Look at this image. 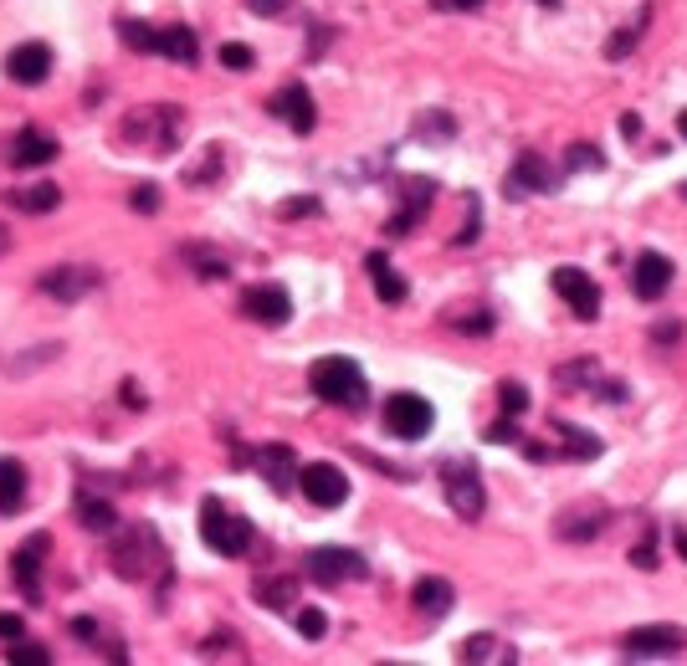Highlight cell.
Wrapping results in <instances>:
<instances>
[{
    "mask_svg": "<svg viewBox=\"0 0 687 666\" xmlns=\"http://www.w3.org/2000/svg\"><path fill=\"white\" fill-rule=\"evenodd\" d=\"M308 390H314L324 405H344V411H364V400H370V380H364V370H359L355 359H344V354L314 359Z\"/></svg>",
    "mask_w": 687,
    "mask_h": 666,
    "instance_id": "cell-1",
    "label": "cell"
},
{
    "mask_svg": "<svg viewBox=\"0 0 687 666\" xmlns=\"http://www.w3.org/2000/svg\"><path fill=\"white\" fill-rule=\"evenodd\" d=\"M170 564L165 544H160V533L150 528V523H129L123 528V538L113 544V575L129 579V585H144L150 575H160Z\"/></svg>",
    "mask_w": 687,
    "mask_h": 666,
    "instance_id": "cell-2",
    "label": "cell"
},
{
    "mask_svg": "<svg viewBox=\"0 0 687 666\" xmlns=\"http://www.w3.org/2000/svg\"><path fill=\"white\" fill-rule=\"evenodd\" d=\"M200 538H206L210 554L241 559V554L252 548V523L237 518V513H226L221 498H206V503H200Z\"/></svg>",
    "mask_w": 687,
    "mask_h": 666,
    "instance_id": "cell-3",
    "label": "cell"
},
{
    "mask_svg": "<svg viewBox=\"0 0 687 666\" xmlns=\"http://www.w3.org/2000/svg\"><path fill=\"white\" fill-rule=\"evenodd\" d=\"M441 488H447V503L462 523H478L482 507H488V492H482V472L478 461L467 457H447L441 461Z\"/></svg>",
    "mask_w": 687,
    "mask_h": 666,
    "instance_id": "cell-4",
    "label": "cell"
},
{
    "mask_svg": "<svg viewBox=\"0 0 687 666\" xmlns=\"http://www.w3.org/2000/svg\"><path fill=\"white\" fill-rule=\"evenodd\" d=\"M432 426H436V411L426 395H416V390L385 395V430L395 441H421V436H432Z\"/></svg>",
    "mask_w": 687,
    "mask_h": 666,
    "instance_id": "cell-5",
    "label": "cell"
},
{
    "mask_svg": "<svg viewBox=\"0 0 687 666\" xmlns=\"http://www.w3.org/2000/svg\"><path fill=\"white\" fill-rule=\"evenodd\" d=\"M559 190V175L549 170V160L544 154H534V149H523L519 160H513V170L503 175V195L509 200H528V195H554Z\"/></svg>",
    "mask_w": 687,
    "mask_h": 666,
    "instance_id": "cell-6",
    "label": "cell"
},
{
    "mask_svg": "<svg viewBox=\"0 0 687 666\" xmlns=\"http://www.w3.org/2000/svg\"><path fill=\"white\" fill-rule=\"evenodd\" d=\"M549 287L569 303V313L580 318V324H596L600 318V287L590 272H580V266H554L549 272Z\"/></svg>",
    "mask_w": 687,
    "mask_h": 666,
    "instance_id": "cell-7",
    "label": "cell"
},
{
    "mask_svg": "<svg viewBox=\"0 0 687 666\" xmlns=\"http://www.w3.org/2000/svg\"><path fill=\"white\" fill-rule=\"evenodd\" d=\"M308 579L324 585V590H334L344 579H370V564H364V554H355V548H314V554H308Z\"/></svg>",
    "mask_w": 687,
    "mask_h": 666,
    "instance_id": "cell-8",
    "label": "cell"
},
{
    "mask_svg": "<svg viewBox=\"0 0 687 666\" xmlns=\"http://www.w3.org/2000/svg\"><path fill=\"white\" fill-rule=\"evenodd\" d=\"M687 646V631L683 625H636L621 636V656L631 662H652V656H677Z\"/></svg>",
    "mask_w": 687,
    "mask_h": 666,
    "instance_id": "cell-9",
    "label": "cell"
},
{
    "mask_svg": "<svg viewBox=\"0 0 687 666\" xmlns=\"http://www.w3.org/2000/svg\"><path fill=\"white\" fill-rule=\"evenodd\" d=\"M298 488L314 507H339L349 498V477L334 461H308V467H298Z\"/></svg>",
    "mask_w": 687,
    "mask_h": 666,
    "instance_id": "cell-10",
    "label": "cell"
},
{
    "mask_svg": "<svg viewBox=\"0 0 687 666\" xmlns=\"http://www.w3.org/2000/svg\"><path fill=\"white\" fill-rule=\"evenodd\" d=\"M241 313L262 328H283L287 318H293V297H287V287H277V282H257V287L241 293Z\"/></svg>",
    "mask_w": 687,
    "mask_h": 666,
    "instance_id": "cell-11",
    "label": "cell"
},
{
    "mask_svg": "<svg viewBox=\"0 0 687 666\" xmlns=\"http://www.w3.org/2000/svg\"><path fill=\"white\" fill-rule=\"evenodd\" d=\"M52 554V533H31L26 544L11 554V569H15V585L26 600H42V559Z\"/></svg>",
    "mask_w": 687,
    "mask_h": 666,
    "instance_id": "cell-12",
    "label": "cell"
},
{
    "mask_svg": "<svg viewBox=\"0 0 687 666\" xmlns=\"http://www.w3.org/2000/svg\"><path fill=\"white\" fill-rule=\"evenodd\" d=\"M673 262L662 252H642L636 262H631V293L642 297V303H662L667 297V287H673Z\"/></svg>",
    "mask_w": 687,
    "mask_h": 666,
    "instance_id": "cell-13",
    "label": "cell"
},
{
    "mask_svg": "<svg viewBox=\"0 0 687 666\" xmlns=\"http://www.w3.org/2000/svg\"><path fill=\"white\" fill-rule=\"evenodd\" d=\"M272 113H277L293 133H314L318 129V103H314V92L303 88V83H287V88L272 92Z\"/></svg>",
    "mask_w": 687,
    "mask_h": 666,
    "instance_id": "cell-14",
    "label": "cell"
},
{
    "mask_svg": "<svg viewBox=\"0 0 687 666\" xmlns=\"http://www.w3.org/2000/svg\"><path fill=\"white\" fill-rule=\"evenodd\" d=\"M257 472H262V482H268L277 498H283L287 488H298V457H293V446L287 441H268L257 446Z\"/></svg>",
    "mask_w": 687,
    "mask_h": 666,
    "instance_id": "cell-15",
    "label": "cell"
},
{
    "mask_svg": "<svg viewBox=\"0 0 687 666\" xmlns=\"http://www.w3.org/2000/svg\"><path fill=\"white\" fill-rule=\"evenodd\" d=\"M46 73H52V46H46V42L11 46V57H6V77H11L15 88H36V83H46Z\"/></svg>",
    "mask_w": 687,
    "mask_h": 666,
    "instance_id": "cell-16",
    "label": "cell"
},
{
    "mask_svg": "<svg viewBox=\"0 0 687 666\" xmlns=\"http://www.w3.org/2000/svg\"><path fill=\"white\" fill-rule=\"evenodd\" d=\"M62 154V144L52 139V133H42V129H21L11 139V149H6V164L11 170H42V164H52Z\"/></svg>",
    "mask_w": 687,
    "mask_h": 666,
    "instance_id": "cell-17",
    "label": "cell"
},
{
    "mask_svg": "<svg viewBox=\"0 0 687 666\" xmlns=\"http://www.w3.org/2000/svg\"><path fill=\"white\" fill-rule=\"evenodd\" d=\"M92 287H98L92 266H52V272H42V293L57 297V303H83Z\"/></svg>",
    "mask_w": 687,
    "mask_h": 666,
    "instance_id": "cell-18",
    "label": "cell"
},
{
    "mask_svg": "<svg viewBox=\"0 0 687 666\" xmlns=\"http://www.w3.org/2000/svg\"><path fill=\"white\" fill-rule=\"evenodd\" d=\"M411 605H416L426 621H447L451 605H457V590H451V579H441V575H421L416 590H411Z\"/></svg>",
    "mask_w": 687,
    "mask_h": 666,
    "instance_id": "cell-19",
    "label": "cell"
},
{
    "mask_svg": "<svg viewBox=\"0 0 687 666\" xmlns=\"http://www.w3.org/2000/svg\"><path fill=\"white\" fill-rule=\"evenodd\" d=\"M432 179H405V195H401V210H395V216H390L385 221V237H405V231H411V226L421 221V216H426V210H432Z\"/></svg>",
    "mask_w": 687,
    "mask_h": 666,
    "instance_id": "cell-20",
    "label": "cell"
},
{
    "mask_svg": "<svg viewBox=\"0 0 687 666\" xmlns=\"http://www.w3.org/2000/svg\"><path fill=\"white\" fill-rule=\"evenodd\" d=\"M364 272H370L374 297H380V303H390V308H395V303H405V293H411V287H405V277L395 272V266H390L385 252H370V256H364Z\"/></svg>",
    "mask_w": 687,
    "mask_h": 666,
    "instance_id": "cell-21",
    "label": "cell"
},
{
    "mask_svg": "<svg viewBox=\"0 0 687 666\" xmlns=\"http://www.w3.org/2000/svg\"><path fill=\"white\" fill-rule=\"evenodd\" d=\"M549 426L559 430V436H565V451H559V457H569V461H590V457H600V451H606V446H600V436H596V430L575 426V421H559V415H554Z\"/></svg>",
    "mask_w": 687,
    "mask_h": 666,
    "instance_id": "cell-22",
    "label": "cell"
},
{
    "mask_svg": "<svg viewBox=\"0 0 687 666\" xmlns=\"http://www.w3.org/2000/svg\"><path fill=\"white\" fill-rule=\"evenodd\" d=\"M652 26V6H642L636 11V21H626V26L611 31V42H606V62H626L636 46H642V31Z\"/></svg>",
    "mask_w": 687,
    "mask_h": 666,
    "instance_id": "cell-23",
    "label": "cell"
},
{
    "mask_svg": "<svg viewBox=\"0 0 687 666\" xmlns=\"http://www.w3.org/2000/svg\"><path fill=\"white\" fill-rule=\"evenodd\" d=\"M6 206L11 210H26V216H46V210L62 206V190L57 185H26V190H6Z\"/></svg>",
    "mask_w": 687,
    "mask_h": 666,
    "instance_id": "cell-24",
    "label": "cell"
},
{
    "mask_svg": "<svg viewBox=\"0 0 687 666\" xmlns=\"http://www.w3.org/2000/svg\"><path fill=\"white\" fill-rule=\"evenodd\" d=\"M252 594L268 610H293V605H298V579H293V575H262L252 585Z\"/></svg>",
    "mask_w": 687,
    "mask_h": 666,
    "instance_id": "cell-25",
    "label": "cell"
},
{
    "mask_svg": "<svg viewBox=\"0 0 687 666\" xmlns=\"http://www.w3.org/2000/svg\"><path fill=\"white\" fill-rule=\"evenodd\" d=\"M77 523L88 533H113L119 528V507L108 503V498H88V492H77Z\"/></svg>",
    "mask_w": 687,
    "mask_h": 666,
    "instance_id": "cell-26",
    "label": "cell"
},
{
    "mask_svg": "<svg viewBox=\"0 0 687 666\" xmlns=\"http://www.w3.org/2000/svg\"><path fill=\"white\" fill-rule=\"evenodd\" d=\"M26 503V467L15 457H0V513H15Z\"/></svg>",
    "mask_w": 687,
    "mask_h": 666,
    "instance_id": "cell-27",
    "label": "cell"
},
{
    "mask_svg": "<svg viewBox=\"0 0 687 666\" xmlns=\"http://www.w3.org/2000/svg\"><path fill=\"white\" fill-rule=\"evenodd\" d=\"M606 518H611V507H590V513H565V518H559V538H569V544H580V538H596L600 528H606Z\"/></svg>",
    "mask_w": 687,
    "mask_h": 666,
    "instance_id": "cell-28",
    "label": "cell"
},
{
    "mask_svg": "<svg viewBox=\"0 0 687 666\" xmlns=\"http://www.w3.org/2000/svg\"><path fill=\"white\" fill-rule=\"evenodd\" d=\"M457 662H519V652L482 631V636H467L462 646H457Z\"/></svg>",
    "mask_w": 687,
    "mask_h": 666,
    "instance_id": "cell-29",
    "label": "cell"
},
{
    "mask_svg": "<svg viewBox=\"0 0 687 666\" xmlns=\"http://www.w3.org/2000/svg\"><path fill=\"white\" fill-rule=\"evenodd\" d=\"M160 57L185 62V67H190V62L200 57V42H195V31H190V26H165V31H160Z\"/></svg>",
    "mask_w": 687,
    "mask_h": 666,
    "instance_id": "cell-30",
    "label": "cell"
},
{
    "mask_svg": "<svg viewBox=\"0 0 687 666\" xmlns=\"http://www.w3.org/2000/svg\"><path fill=\"white\" fill-rule=\"evenodd\" d=\"M119 36L129 52H144V57H154L160 52V31L144 26V21H119Z\"/></svg>",
    "mask_w": 687,
    "mask_h": 666,
    "instance_id": "cell-31",
    "label": "cell"
},
{
    "mask_svg": "<svg viewBox=\"0 0 687 666\" xmlns=\"http://www.w3.org/2000/svg\"><path fill=\"white\" fill-rule=\"evenodd\" d=\"M451 133H457V119H451L447 108H432V113L416 119V139H451Z\"/></svg>",
    "mask_w": 687,
    "mask_h": 666,
    "instance_id": "cell-32",
    "label": "cell"
},
{
    "mask_svg": "<svg viewBox=\"0 0 687 666\" xmlns=\"http://www.w3.org/2000/svg\"><path fill=\"white\" fill-rule=\"evenodd\" d=\"M565 170H569V175H580V170H606V154H600L596 144H569Z\"/></svg>",
    "mask_w": 687,
    "mask_h": 666,
    "instance_id": "cell-33",
    "label": "cell"
},
{
    "mask_svg": "<svg viewBox=\"0 0 687 666\" xmlns=\"http://www.w3.org/2000/svg\"><path fill=\"white\" fill-rule=\"evenodd\" d=\"M498 405H503V415H513V421H519V415L528 411V390H523L519 380H503V385H498Z\"/></svg>",
    "mask_w": 687,
    "mask_h": 666,
    "instance_id": "cell-34",
    "label": "cell"
},
{
    "mask_svg": "<svg viewBox=\"0 0 687 666\" xmlns=\"http://www.w3.org/2000/svg\"><path fill=\"white\" fill-rule=\"evenodd\" d=\"M185 256H190V262H195V272H200L206 282H221V277H226V262H221V256L200 252V247H185Z\"/></svg>",
    "mask_w": 687,
    "mask_h": 666,
    "instance_id": "cell-35",
    "label": "cell"
},
{
    "mask_svg": "<svg viewBox=\"0 0 687 666\" xmlns=\"http://www.w3.org/2000/svg\"><path fill=\"white\" fill-rule=\"evenodd\" d=\"M478 231H482V206L472 200V195H467V221H462V231L451 237V247H472V241H478Z\"/></svg>",
    "mask_w": 687,
    "mask_h": 666,
    "instance_id": "cell-36",
    "label": "cell"
},
{
    "mask_svg": "<svg viewBox=\"0 0 687 666\" xmlns=\"http://www.w3.org/2000/svg\"><path fill=\"white\" fill-rule=\"evenodd\" d=\"M324 631H329V615H324V610H318V605H303V610H298V636L318 641V636H324Z\"/></svg>",
    "mask_w": 687,
    "mask_h": 666,
    "instance_id": "cell-37",
    "label": "cell"
},
{
    "mask_svg": "<svg viewBox=\"0 0 687 666\" xmlns=\"http://www.w3.org/2000/svg\"><path fill=\"white\" fill-rule=\"evenodd\" d=\"M631 564H636V569H646V575L657 569V528H646V533H642V544L631 548Z\"/></svg>",
    "mask_w": 687,
    "mask_h": 666,
    "instance_id": "cell-38",
    "label": "cell"
},
{
    "mask_svg": "<svg viewBox=\"0 0 687 666\" xmlns=\"http://www.w3.org/2000/svg\"><path fill=\"white\" fill-rule=\"evenodd\" d=\"M6 656H11L15 666H46V662H52V652H46V646H31V641H15Z\"/></svg>",
    "mask_w": 687,
    "mask_h": 666,
    "instance_id": "cell-39",
    "label": "cell"
},
{
    "mask_svg": "<svg viewBox=\"0 0 687 666\" xmlns=\"http://www.w3.org/2000/svg\"><path fill=\"white\" fill-rule=\"evenodd\" d=\"M252 62H257L252 46H241V42H226V46H221V67H231V73H247Z\"/></svg>",
    "mask_w": 687,
    "mask_h": 666,
    "instance_id": "cell-40",
    "label": "cell"
},
{
    "mask_svg": "<svg viewBox=\"0 0 687 666\" xmlns=\"http://www.w3.org/2000/svg\"><path fill=\"white\" fill-rule=\"evenodd\" d=\"M318 195H298V200H283V206H277V216H283V221H303V216H318Z\"/></svg>",
    "mask_w": 687,
    "mask_h": 666,
    "instance_id": "cell-41",
    "label": "cell"
},
{
    "mask_svg": "<svg viewBox=\"0 0 687 666\" xmlns=\"http://www.w3.org/2000/svg\"><path fill=\"white\" fill-rule=\"evenodd\" d=\"M129 206H134L139 216H154V210H160V190H154V185H139V190L129 195Z\"/></svg>",
    "mask_w": 687,
    "mask_h": 666,
    "instance_id": "cell-42",
    "label": "cell"
},
{
    "mask_svg": "<svg viewBox=\"0 0 687 666\" xmlns=\"http://www.w3.org/2000/svg\"><path fill=\"white\" fill-rule=\"evenodd\" d=\"M488 441H493V446H519L523 441L519 426H513V415H509V421H498V426H488Z\"/></svg>",
    "mask_w": 687,
    "mask_h": 666,
    "instance_id": "cell-43",
    "label": "cell"
},
{
    "mask_svg": "<svg viewBox=\"0 0 687 666\" xmlns=\"http://www.w3.org/2000/svg\"><path fill=\"white\" fill-rule=\"evenodd\" d=\"M462 334H493V313H472V318H457Z\"/></svg>",
    "mask_w": 687,
    "mask_h": 666,
    "instance_id": "cell-44",
    "label": "cell"
},
{
    "mask_svg": "<svg viewBox=\"0 0 687 666\" xmlns=\"http://www.w3.org/2000/svg\"><path fill=\"white\" fill-rule=\"evenodd\" d=\"M21 631H26V621L6 610V615H0V636H6V641H21Z\"/></svg>",
    "mask_w": 687,
    "mask_h": 666,
    "instance_id": "cell-45",
    "label": "cell"
},
{
    "mask_svg": "<svg viewBox=\"0 0 687 666\" xmlns=\"http://www.w3.org/2000/svg\"><path fill=\"white\" fill-rule=\"evenodd\" d=\"M247 11H257V15H283V11H287V0H247Z\"/></svg>",
    "mask_w": 687,
    "mask_h": 666,
    "instance_id": "cell-46",
    "label": "cell"
},
{
    "mask_svg": "<svg viewBox=\"0 0 687 666\" xmlns=\"http://www.w3.org/2000/svg\"><path fill=\"white\" fill-rule=\"evenodd\" d=\"M119 400H123V405H129V411H144V405H150V400H144V390H139V385H123V390H119Z\"/></svg>",
    "mask_w": 687,
    "mask_h": 666,
    "instance_id": "cell-47",
    "label": "cell"
},
{
    "mask_svg": "<svg viewBox=\"0 0 687 666\" xmlns=\"http://www.w3.org/2000/svg\"><path fill=\"white\" fill-rule=\"evenodd\" d=\"M652 339H657V343H677V339H683V324H657V328H652Z\"/></svg>",
    "mask_w": 687,
    "mask_h": 666,
    "instance_id": "cell-48",
    "label": "cell"
},
{
    "mask_svg": "<svg viewBox=\"0 0 687 666\" xmlns=\"http://www.w3.org/2000/svg\"><path fill=\"white\" fill-rule=\"evenodd\" d=\"M436 11H482V0H432Z\"/></svg>",
    "mask_w": 687,
    "mask_h": 666,
    "instance_id": "cell-49",
    "label": "cell"
},
{
    "mask_svg": "<svg viewBox=\"0 0 687 666\" xmlns=\"http://www.w3.org/2000/svg\"><path fill=\"white\" fill-rule=\"evenodd\" d=\"M621 139H631V144L642 139V119L636 113H621Z\"/></svg>",
    "mask_w": 687,
    "mask_h": 666,
    "instance_id": "cell-50",
    "label": "cell"
},
{
    "mask_svg": "<svg viewBox=\"0 0 687 666\" xmlns=\"http://www.w3.org/2000/svg\"><path fill=\"white\" fill-rule=\"evenodd\" d=\"M92 631H98V625H92V621H88V615H77V621H73V636H77V641H88V636H92Z\"/></svg>",
    "mask_w": 687,
    "mask_h": 666,
    "instance_id": "cell-51",
    "label": "cell"
},
{
    "mask_svg": "<svg viewBox=\"0 0 687 666\" xmlns=\"http://www.w3.org/2000/svg\"><path fill=\"white\" fill-rule=\"evenodd\" d=\"M673 544H677V548H683V559H687V533H683V528H677V523H673Z\"/></svg>",
    "mask_w": 687,
    "mask_h": 666,
    "instance_id": "cell-52",
    "label": "cell"
},
{
    "mask_svg": "<svg viewBox=\"0 0 687 666\" xmlns=\"http://www.w3.org/2000/svg\"><path fill=\"white\" fill-rule=\"evenodd\" d=\"M11 252V231H6V226H0V256Z\"/></svg>",
    "mask_w": 687,
    "mask_h": 666,
    "instance_id": "cell-53",
    "label": "cell"
},
{
    "mask_svg": "<svg viewBox=\"0 0 687 666\" xmlns=\"http://www.w3.org/2000/svg\"><path fill=\"white\" fill-rule=\"evenodd\" d=\"M677 133H683V139H687V108H683V113H677Z\"/></svg>",
    "mask_w": 687,
    "mask_h": 666,
    "instance_id": "cell-54",
    "label": "cell"
},
{
    "mask_svg": "<svg viewBox=\"0 0 687 666\" xmlns=\"http://www.w3.org/2000/svg\"><path fill=\"white\" fill-rule=\"evenodd\" d=\"M544 6H559V0H544Z\"/></svg>",
    "mask_w": 687,
    "mask_h": 666,
    "instance_id": "cell-55",
    "label": "cell"
},
{
    "mask_svg": "<svg viewBox=\"0 0 687 666\" xmlns=\"http://www.w3.org/2000/svg\"><path fill=\"white\" fill-rule=\"evenodd\" d=\"M683 195H687V190H683Z\"/></svg>",
    "mask_w": 687,
    "mask_h": 666,
    "instance_id": "cell-56",
    "label": "cell"
}]
</instances>
